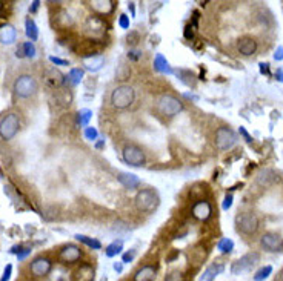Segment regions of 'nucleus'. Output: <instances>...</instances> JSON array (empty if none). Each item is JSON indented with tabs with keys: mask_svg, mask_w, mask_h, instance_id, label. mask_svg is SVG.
<instances>
[{
	"mask_svg": "<svg viewBox=\"0 0 283 281\" xmlns=\"http://www.w3.org/2000/svg\"><path fill=\"white\" fill-rule=\"evenodd\" d=\"M155 106H157V111L165 117H174L185 109L182 100H179L172 94H160L155 100Z\"/></svg>",
	"mask_w": 283,
	"mask_h": 281,
	"instance_id": "f257e3e1",
	"label": "nucleus"
},
{
	"mask_svg": "<svg viewBox=\"0 0 283 281\" xmlns=\"http://www.w3.org/2000/svg\"><path fill=\"white\" fill-rule=\"evenodd\" d=\"M135 100V91L130 85H120L111 92V105L115 109H128Z\"/></svg>",
	"mask_w": 283,
	"mask_h": 281,
	"instance_id": "f03ea898",
	"label": "nucleus"
},
{
	"mask_svg": "<svg viewBox=\"0 0 283 281\" xmlns=\"http://www.w3.org/2000/svg\"><path fill=\"white\" fill-rule=\"evenodd\" d=\"M134 205L137 211L143 212V214H150V212L155 211L159 206V195L157 192L152 189H142L137 192V195L134 198Z\"/></svg>",
	"mask_w": 283,
	"mask_h": 281,
	"instance_id": "7ed1b4c3",
	"label": "nucleus"
},
{
	"mask_svg": "<svg viewBox=\"0 0 283 281\" xmlns=\"http://www.w3.org/2000/svg\"><path fill=\"white\" fill-rule=\"evenodd\" d=\"M13 89H14V94L17 97H20V99H29V97H33L37 92L38 85L33 75L23 74V75H19L16 79Z\"/></svg>",
	"mask_w": 283,
	"mask_h": 281,
	"instance_id": "20e7f679",
	"label": "nucleus"
},
{
	"mask_svg": "<svg viewBox=\"0 0 283 281\" xmlns=\"http://www.w3.org/2000/svg\"><path fill=\"white\" fill-rule=\"evenodd\" d=\"M19 129H20V119L16 112H9L5 117L0 120V139L9 141L13 140Z\"/></svg>",
	"mask_w": 283,
	"mask_h": 281,
	"instance_id": "39448f33",
	"label": "nucleus"
},
{
	"mask_svg": "<svg viewBox=\"0 0 283 281\" xmlns=\"http://www.w3.org/2000/svg\"><path fill=\"white\" fill-rule=\"evenodd\" d=\"M236 228L243 235H254L259 230V218L251 212H243L236 217Z\"/></svg>",
	"mask_w": 283,
	"mask_h": 281,
	"instance_id": "423d86ee",
	"label": "nucleus"
},
{
	"mask_svg": "<svg viewBox=\"0 0 283 281\" xmlns=\"http://www.w3.org/2000/svg\"><path fill=\"white\" fill-rule=\"evenodd\" d=\"M260 261V255L257 252H249V254H245L243 257H240L237 261H234L231 266V274L232 275H240L243 272H248L249 269L254 267Z\"/></svg>",
	"mask_w": 283,
	"mask_h": 281,
	"instance_id": "0eeeda50",
	"label": "nucleus"
},
{
	"mask_svg": "<svg viewBox=\"0 0 283 281\" xmlns=\"http://www.w3.org/2000/svg\"><path fill=\"white\" fill-rule=\"evenodd\" d=\"M237 143V135L228 126H222L216 131V146L219 151H229Z\"/></svg>",
	"mask_w": 283,
	"mask_h": 281,
	"instance_id": "6e6552de",
	"label": "nucleus"
},
{
	"mask_svg": "<svg viewBox=\"0 0 283 281\" xmlns=\"http://www.w3.org/2000/svg\"><path fill=\"white\" fill-rule=\"evenodd\" d=\"M123 160L130 164V166L134 168H142L145 161H146V156L142 148H139L137 144H126L123 148Z\"/></svg>",
	"mask_w": 283,
	"mask_h": 281,
	"instance_id": "1a4fd4ad",
	"label": "nucleus"
},
{
	"mask_svg": "<svg viewBox=\"0 0 283 281\" xmlns=\"http://www.w3.org/2000/svg\"><path fill=\"white\" fill-rule=\"evenodd\" d=\"M53 269V261L46 257H37L31 261L29 264V272L36 278H43L51 272Z\"/></svg>",
	"mask_w": 283,
	"mask_h": 281,
	"instance_id": "9d476101",
	"label": "nucleus"
},
{
	"mask_svg": "<svg viewBox=\"0 0 283 281\" xmlns=\"http://www.w3.org/2000/svg\"><path fill=\"white\" fill-rule=\"evenodd\" d=\"M83 255L82 249L77 245H65L60 250H58V260L65 264H74L77 263Z\"/></svg>",
	"mask_w": 283,
	"mask_h": 281,
	"instance_id": "9b49d317",
	"label": "nucleus"
},
{
	"mask_svg": "<svg viewBox=\"0 0 283 281\" xmlns=\"http://www.w3.org/2000/svg\"><path fill=\"white\" fill-rule=\"evenodd\" d=\"M260 245L268 252H279L283 249V238L274 232H266V234L262 235Z\"/></svg>",
	"mask_w": 283,
	"mask_h": 281,
	"instance_id": "f8f14e48",
	"label": "nucleus"
},
{
	"mask_svg": "<svg viewBox=\"0 0 283 281\" xmlns=\"http://www.w3.org/2000/svg\"><path fill=\"white\" fill-rule=\"evenodd\" d=\"M85 30L93 38H102L105 35V33H106V23L102 20L100 17L93 16V17H90L86 20Z\"/></svg>",
	"mask_w": 283,
	"mask_h": 281,
	"instance_id": "ddd939ff",
	"label": "nucleus"
},
{
	"mask_svg": "<svg viewBox=\"0 0 283 281\" xmlns=\"http://www.w3.org/2000/svg\"><path fill=\"white\" fill-rule=\"evenodd\" d=\"M192 217L199 221H208L212 215V206L211 203L207 200H199L197 203H194V206L191 209Z\"/></svg>",
	"mask_w": 283,
	"mask_h": 281,
	"instance_id": "4468645a",
	"label": "nucleus"
},
{
	"mask_svg": "<svg viewBox=\"0 0 283 281\" xmlns=\"http://www.w3.org/2000/svg\"><path fill=\"white\" fill-rule=\"evenodd\" d=\"M83 66L90 72H99L105 65V57L100 54H88L83 55Z\"/></svg>",
	"mask_w": 283,
	"mask_h": 281,
	"instance_id": "2eb2a0df",
	"label": "nucleus"
},
{
	"mask_svg": "<svg viewBox=\"0 0 283 281\" xmlns=\"http://www.w3.org/2000/svg\"><path fill=\"white\" fill-rule=\"evenodd\" d=\"M157 275V267L154 264H145L134 272L132 281H154Z\"/></svg>",
	"mask_w": 283,
	"mask_h": 281,
	"instance_id": "dca6fc26",
	"label": "nucleus"
},
{
	"mask_svg": "<svg viewBox=\"0 0 283 281\" xmlns=\"http://www.w3.org/2000/svg\"><path fill=\"white\" fill-rule=\"evenodd\" d=\"M237 50L242 55H252L257 51V42L252 37H242L237 42Z\"/></svg>",
	"mask_w": 283,
	"mask_h": 281,
	"instance_id": "f3484780",
	"label": "nucleus"
},
{
	"mask_svg": "<svg viewBox=\"0 0 283 281\" xmlns=\"http://www.w3.org/2000/svg\"><path fill=\"white\" fill-rule=\"evenodd\" d=\"M117 180H119L120 185L125 186L126 189H139L142 185L140 178L135 176V174H131V172H119Z\"/></svg>",
	"mask_w": 283,
	"mask_h": 281,
	"instance_id": "a211bd4d",
	"label": "nucleus"
},
{
	"mask_svg": "<svg viewBox=\"0 0 283 281\" xmlns=\"http://www.w3.org/2000/svg\"><path fill=\"white\" fill-rule=\"evenodd\" d=\"M17 38V31L13 25L3 23L0 25V43L2 45H13Z\"/></svg>",
	"mask_w": 283,
	"mask_h": 281,
	"instance_id": "6ab92c4d",
	"label": "nucleus"
},
{
	"mask_svg": "<svg viewBox=\"0 0 283 281\" xmlns=\"http://www.w3.org/2000/svg\"><path fill=\"white\" fill-rule=\"evenodd\" d=\"M223 270H225V266H223L222 263H214L203 270V274L200 275L199 281H214L223 272Z\"/></svg>",
	"mask_w": 283,
	"mask_h": 281,
	"instance_id": "aec40b11",
	"label": "nucleus"
},
{
	"mask_svg": "<svg viewBox=\"0 0 283 281\" xmlns=\"http://www.w3.org/2000/svg\"><path fill=\"white\" fill-rule=\"evenodd\" d=\"M114 6H115V2H113V0H94V2H91V8L102 16L111 14L114 11Z\"/></svg>",
	"mask_w": 283,
	"mask_h": 281,
	"instance_id": "412c9836",
	"label": "nucleus"
},
{
	"mask_svg": "<svg viewBox=\"0 0 283 281\" xmlns=\"http://www.w3.org/2000/svg\"><path fill=\"white\" fill-rule=\"evenodd\" d=\"M277 181V174L272 169H263L257 176V183L262 188H269Z\"/></svg>",
	"mask_w": 283,
	"mask_h": 281,
	"instance_id": "4be33fe9",
	"label": "nucleus"
},
{
	"mask_svg": "<svg viewBox=\"0 0 283 281\" xmlns=\"http://www.w3.org/2000/svg\"><path fill=\"white\" fill-rule=\"evenodd\" d=\"M94 267L91 264H82L74 272V281H94Z\"/></svg>",
	"mask_w": 283,
	"mask_h": 281,
	"instance_id": "5701e85b",
	"label": "nucleus"
},
{
	"mask_svg": "<svg viewBox=\"0 0 283 281\" xmlns=\"http://www.w3.org/2000/svg\"><path fill=\"white\" fill-rule=\"evenodd\" d=\"M152 66H154V70L157 71V72H160V74H167V75H171L174 71H172V68H171V65H170V62L165 59L163 57V54H157L154 57V63H152Z\"/></svg>",
	"mask_w": 283,
	"mask_h": 281,
	"instance_id": "b1692460",
	"label": "nucleus"
},
{
	"mask_svg": "<svg viewBox=\"0 0 283 281\" xmlns=\"http://www.w3.org/2000/svg\"><path fill=\"white\" fill-rule=\"evenodd\" d=\"M85 77V71L82 68H73V70L68 72V75L65 77V83H70L73 86H77Z\"/></svg>",
	"mask_w": 283,
	"mask_h": 281,
	"instance_id": "393cba45",
	"label": "nucleus"
},
{
	"mask_svg": "<svg viewBox=\"0 0 283 281\" xmlns=\"http://www.w3.org/2000/svg\"><path fill=\"white\" fill-rule=\"evenodd\" d=\"M122 250H123V240L117 238L105 247V255L108 258H114V257L119 255Z\"/></svg>",
	"mask_w": 283,
	"mask_h": 281,
	"instance_id": "a878e982",
	"label": "nucleus"
},
{
	"mask_svg": "<svg viewBox=\"0 0 283 281\" xmlns=\"http://www.w3.org/2000/svg\"><path fill=\"white\" fill-rule=\"evenodd\" d=\"M62 74L56 71V70H50V71H46L45 74V82L51 86V88H57L58 85H62L65 82V79H62Z\"/></svg>",
	"mask_w": 283,
	"mask_h": 281,
	"instance_id": "bb28decb",
	"label": "nucleus"
},
{
	"mask_svg": "<svg viewBox=\"0 0 283 281\" xmlns=\"http://www.w3.org/2000/svg\"><path fill=\"white\" fill-rule=\"evenodd\" d=\"M75 240L80 241L82 245L88 246V247L93 249V250H100L102 249V243L97 238H91V237L83 235V234H75Z\"/></svg>",
	"mask_w": 283,
	"mask_h": 281,
	"instance_id": "cd10ccee",
	"label": "nucleus"
},
{
	"mask_svg": "<svg viewBox=\"0 0 283 281\" xmlns=\"http://www.w3.org/2000/svg\"><path fill=\"white\" fill-rule=\"evenodd\" d=\"M25 34L31 42H34L38 38V28H37L36 22L33 20L31 17L26 18V22H25Z\"/></svg>",
	"mask_w": 283,
	"mask_h": 281,
	"instance_id": "c85d7f7f",
	"label": "nucleus"
},
{
	"mask_svg": "<svg viewBox=\"0 0 283 281\" xmlns=\"http://www.w3.org/2000/svg\"><path fill=\"white\" fill-rule=\"evenodd\" d=\"M177 77L180 79V82H183L185 85L196 86V75H194L191 71H188V70H180V71H177Z\"/></svg>",
	"mask_w": 283,
	"mask_h": 281,
	"instance_id": "c756f323",
	"label": "nucleus"
},
{
	"mask_svg": "<svg viewBox=\"0 0 283 281\" xmlns=\"http://www.w3.org/2000/svg\"><path fill=\"white\" fill-rule=\"evenodd\" d=\"M93 119V111L91 109H80L79 114H77V123H79L80 126H90L88 123H90V120Z\"/></svg>",
	"mask_w": 283,
	"mask_h": 281,
	"instance_id": "7c9ffc66",
	"label": "nucleus"
},
{
	"mask_svg": "<svg viewBox=\"0 0 283 281\" xmlns=\"http://www.w3.org/2000/svg\"><path fill=\"white\" fill-rule=\"evenodd\" d=\"M217 249L220 250V254H231L234 250V241L231 238H222L217 243Z\"/></svg>",
	"mask_w": 283,
	"mask_h": 281,
	"instance_id": "2f4dec72",
	"label": "nucleus"
},
{
	"mask_svg": "<svg viewBox=\"0 0 283 281\" xmlns=\"http://www.w3.org/2000/svg\"><path fill=\"white\" fill-rule=\"evenodd\" d=\"M272 274V266H263L254 274V281H265Z\"/></svg>",
	"mask_w": 283,
	"mask_h": 281,
	"instance_id": "473e14b6",
	"label": "nucleus"
},
{
	"mask_svg": "<svg viewBox=\"0 0 283 281\" xmlns=\"http://www.w3.org/2000/svg\"><path fill=\"white\" fill-rule=\"evenodd\" d=\"M11 254H16L19 261H23L29 254H31V247H22V246H14L11 249Z\"/></svg>",
	"mask_w": 283,
	"mask_h": 281,
	"instance_id": "72a5a7b5",
	"label": "nucleus"
},
{
	"mask_svg": "<svg viewBox=\"0 0 283 281\" xmlns=\"http://www.w3.org/2000/svg\"><path fill=\"white\" fill-rule=\"evenodd\" d=\"M22 51H23V57H29V59H33V57H36V46L33 42H25L22 45Z\"/></svg>",
	"mask_w": 283,
	"mask_h": 281,
	"instance_id": "f704fd0d",
	"label": "nucleus"
},
{
	"mask_svg": "<svg viewBox=\"0 0 283 281\" xmlns=\"http://www.w3.org/2000/svg\"><path fill=\"white\" fill-rule=\"evenodd\" d=\"M83 135H85V139L90 140V141L99 140V131H97L94 126H86L85 131H83Z\"/></svg>",
	"mask_w": 283,
	"mask_h": 281,
	"instance_id": "c9c22d12",
	"label": "nucleus"
},
{
	"mask_svg": "<svg viewBox=\"0 0 283 281\" xmlns=\"http://www.w3.org/2000/svg\"><path fill=\"white\" fill-rule=\"evenodd\" d=\"M57 22L60 23L62 26H71L73 25V17L66 11H62L60 14L57 16Z\"/></svg>",
	"mask_w": 283,
	"mask_h": 281,
	"instance_id": "e433bc0d",
	"label": "nucleus"
},
{
	"mask_svg": "<svg viewBox=\"0 0 283 281\" xmlns=\"http://www.w3.org/2000/svg\"><path fill=\"white\" fill-rule=\"evenodd\" d=\"M130 25H131L130 17L126 16V14H122L119 17V26L122 28V30H130Z\"/></svg>",
	"mask_w": 283,
	"mask_h": 281,
	"instance_id": "4c0bfd02",
	"label": "nucleus"
},
{
	"mask_svg": "<svg viewBox=\"0 0 283 281\" xmlns=\"http://www.w3.org/2000/svg\"><path fill=\"white\" fill-rule=\"evenodd\" d=\"M135 258V249H130L128 252H125L123 257H122V263L126 264V263H131V261Z\"/></svg>",
	"mask_w": 283,
	"mask_h": 281,
	"instance_id": "58836bf2",
	"label": "nucleus"
},
{
	"mask_svg": "<svg viewBox=\"0 0 283 281\" xmlns=\"http://www.w3.org/2000/svg\"><path fill=\"white\" fill-rule=\"evenodd\" d=\"M183 35H185V38H187V40H194V26L192 25H187L185 26V31H183Z\"/></svg>",
	"mask_w": 283,
	"mask_h": 281,
	"instance_id": "ea45409f",
	"label": "nucleus"
},
{
	"mask_svg": "<svg viewBox=\"0 0 283 281\" xmlns=\"http://www.w3.org/2000/svg\"><path fill=\"white\" fill-rule=\"evenodd\" d=\"M232 200H234L232 193H226V195H225V200H223V203H222L223 211H229V209H231V206H232Z\"/></svg>",
	"mask_w": 283,
	"mask_h": 281,
	"instance_id": "a19ab883",
	"label": "nucleus"
},
{
	"mask_svg": "<svg viewBox=\"0 0 283 281\" xmlns=\"http://www.w3.org/2000/svg\"><path fill=\"white\" fill-rule=\"evenodd\" d=\"M11 274H13V264H6L5 269H3V274H2V278H0V281H9V278H11Z\"/></svg>",
	"mask_w": 283,
	"mask_h": 281,
	"instance_id": "79ce46f5",
	"label": "nucleus"
},
{
	"mask_svg": "<svg viewBox=\"0 0 283 281\" xmlns=\"http://www.w3.org/2000/svg\"><path fill=\"white\" fill-rule=\"evenodd\" d=\"M128 59L130 60H134V62H137L142 59V51L140 50H130L128 53Z\"/></svg>",
	"mask_w": 283,
	"mask_h": 281,
	"instance_id": "37998d69",
	"label": "nucleus"
},
{
	"mask_svg": "<svg viewBox=\"0 0 283 281\" xmlns=\"http://www.w3.org/2000/svg\"><path fill=\"white\" fill-rule=\"evenodd\" d=\"M126 40H128V45H131V46H135L139 43V34L137 33H130L128 34V37H126Z\"/></svg>",
	"mask_w": 283,
	"mask_h": 281,
	"instance_id": "c03bdc74",
	"label": "nucleus"
},
{
	"mask_svg": "<svg viewBox=\"0 0 283 281\" xmlns=\"http://www.w3.org/2000/svg\"><path fill=\"white\" fill-rule=\"evenodd\" d=\"M50 62L57 65V66H66L68 65V60H63V59H58V57H54V55H50Z\"/></svg>",
	"mask_w": 283,
	"mask_h": 281,
	"instance_id": "a18cd8bd",
	"label": "nucleus"
},
{
	"mask_svg": "<svg viewBox=\"0 0 283 281\" xmlns=\"http://www.w3.org/2000/svg\"><path fill=\"white\" fill-rule=\"evenodd\" d=\"M274 60H277V62L283 60V45L277 46V50L274 51Z\"/></svg>",
	"mask_w": 283,
	"mask_h": 281,
	"instance_id": "49530a36",
	"label": "nucleus"
},
{
	"mask_svg": "<svg viewBox=\"0 0 283 281\" xmlns=\"http://www.w3.org/2000/svg\"><path fill=\"white\" fill-rule=\"evenodd\" d=\"M180 280V274L179 272H172L170 274L167 278H165V281H179Z\"/></svg>",
	"mask_w": 283,
	"mask_h": 281,
	"instance_id": "de8ad7c7",
	"label": "nucleus"
},
{
	"mask_svg": "<svg viewBox=\"0 0 283 281\" xmlns=\"http://www.w3.org/2000/svg\"><path fill=\"white\" fill-rule=\"evenodd\" d=\"M113 267H114V270H115L117 274H122L123 272V263H122V261H117V263H114Z\"/></svg>",
	"mask_w": 283,
	"mask_h": 281,
	"instance_id": "09e8293b",
	"label": "nucleus"
},
{
	"mask_svg": "<svg viewBox=\"0 0 283 281\" xmlns=\"http://www.w3.org/2000/svg\"><path fill=\"white\" fill-rule=\"evenodd\" d=\"M259 66H260V72H262V74L269 75V65H268V63H263V62H262Z\"/></svg>",
	"mask_w": 283,
	"mask_h": 281,
	"instance_id": "8fccbe9b",
	"label": "nucleus"
},
{
	"mask_svg": "<svg viewBox=\"0 0 283 281\" xmlns=\"http://www.w3.org/2000/svg\"><path fill=\"white\" fill-rule=\"evenodd\" d=\"M239 132L243 135V137H245V140H246L248 143H251V141H252V137H251V135L246 132V129H245V128H240V129H239Z\"/></svg>",
	"mask_w": 283,
	"mask_h": 281,
	"instance_id": "3c124183",
	"label": "nucleus"
},
{
	"mask_svg": "<svg viewBox=\"0 0 283 281\" xmlns=\"http://www.w3.org/2000/svg\"><path fill=\"white\" fill-rule=\"evenodd\" d=\"M38 6H40V2H38V0H34V2L31 3V6H29V11H31V13H36L37 9H38Z\"/></svg>",
	"mask_w": 283,
	"mask_h": 281,
	"instance_id": "603ef678",
	"label": "nucleus"
},
{
	"mask_svg": "<svg viewBox=\"0 0 283 281\" xmlns=\"http://www.w3.org/2000/svg\"><path fill=\"white\" fill-rule=\"evenodd\" d=\"M276 79H277L280 83H283V68H279V70H277V72H276Z\"/></svg>",
	"mask_w": 283,
	"mask_h": 281,
	"instance_id": "864d4df0",
	"label": "nucleus"
},
{
	"mask_svg": "<svg viewBox=\"0 0 283 281\" xmlns=\"http://www.w3.org/2000/svg\"><path fill=\"white\" fill-rule=\"evenodd\" d=\"M99 140H100V141H97V143H95V148H97V149H102V148H103V144H105V140H103V139H99Z\"/></svg>",
	"mask_w": 283,
	"mask_h": 281,
	"instance_id": "5fc2aeb1",
	"label": "nucleus"
},
{
	"mask_svg": "<svg viewBox=\"0 0 283 281\" xmlns=\"http://www.w3.org/2000/svg\"><path fill=\"white\" fill-rule=\"evenodd\" d=\"M128 8L131 9V16L134 17V16H135V9H134V3H130V5H128Z\"/></svg>",
	"mask_w": 283,
	"mask_h": 281,
	"instance_id": "6e6d98bb",
	"label": "nucleus"
},
{
	"mask_svg": "<svg viewBox=\"0 0 283 281\" xmlns=\"http://www.w3.org/2000/svg\"><path fill=\"white\" fill-rule=\"evenodd\" d=\"M276 281H283V270H282V272L277 275V278H276Z\"/></svg>",
	"mask_w": 283,
	"mask_h": 281,
	"instance_id": "4d7b16f0",
	"label": "nucleus"
},
{
	"mask_svg": "<svg viewBox=\"0 0 283 281\" xmlns=\"http://www.w3.org/2000/svg\"><path fill=\"white\" fill-rule=\"evenodd\" d=\"M2 6H3V5H2V2H0V11H2Z\"/></svg>",
	"mask_w": 283,
	"mask_h": 281,
	"instance_id": "13d9d810",
	"label": "nucleus"
}]
</instances>
